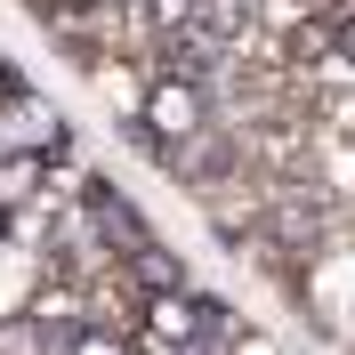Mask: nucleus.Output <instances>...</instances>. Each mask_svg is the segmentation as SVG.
I'll list each match as a JSON object with an SVG mask.
<instances>
[{"label":"nucleus","mask_w":355,"mask_h":355,"mask_svg":"<svg viewBox=\"0 0 355 355\" xmlns=\"http://www.w3.org/2000/svg\"><path fill=\"white\" fill-rule=\"evenodd\" d=\"M154 162L178 178V186H194V194H202V186H218V178L243 170V130H234L226 113H210V121H202V130H186L178 146H154Z\"/></svg>","instance_id":"obj_1"},{"label":"nucleus","mask_w":355,"mask_h":355,"mask_svg":"<svg viewBox=\"0 0 355 355\" xmlns=\"http://www.w3.org/2000/svg\"><path fill=\"white\" fill-rule=\"evenodd\" d=\"M57 355H137V339H121V331H97V323H81V331H73Z\"/></svg>","instance_id":"obj_7"},{"label":"nucleus","mask_w":355,"mask_h":355,"mask_svg":"<svg viewBox=\"0 0 355 355\" xmlns=\"http://www.w3.org/2000/svg\"><path fill=\"white\" fill-rule=\"evenodd\" d=\"M210 113H218V105H210V89H202V81H186V73H146V105H137L130 130L146 137V146H178V137L202 130Z\"/></svg>","instance_id":"obj_2"},{"label":"nucleus","mask_w":355,"mask_h":355,"mask_svg":"<svg viewBox=\"0 0 355 355\" xmlns=\"http://www.w3.org/2000/svg\"><path fill=\"white\" fill-rule=\"evenodd\" d=\"M218 355H283V347H275V339H266V331H250V323H243V331L226 339V347H218Z\"/></svg>","instance_id":"obj_8"},{"label":"nucleus","mask_w":355,"mask_h":355,"mask_svg":"<svg viewBox=\"0 0 355 355\" xmlns=\"http://www.w3.org/2000/svg\"><path fill=\"white\" fill-rule=\"evenodd\" d=\"M8 81H17V73H8V65H0V89H8Z\"/></svg>","instance_id":"obj_9"},{"label":"nucleus","mask_w":355,"mask_h":355,"mask_svg":"<svg viewBox=\"0 0 355 355\" xmlns=\"http://www.w3.org/2000/svg\"><path fill=\"white\" fill-rule=\"evenodd\" d=\"M113 266H121V283H130V291H178V283H194V275L178 266V250H162L154 234L130 243V250H113Z\"/></svg>","instance_id":"obj_5"},{"label":"nucleus","mask_w":355,"mask_h":355,"mask_svg":"<svg viewBox=\"0 0 355 355\" xmlns=\"http://www.w3.org/2000/svg\"><path fill=\"white\" fill-rule=\"evenodd\" d=\"M57 146H65V113L41 89L8 81L0 89V154H57Z\"/></svg>","instance_id":"obj_3"},{"label":"nucleus","mask_w":355,"mask_h":355,"mask_svg":"<svg viewBox=\"0 0 355 355\" xmlns=\"http://www.w3.org/2000/svg\"><path fill=\"white\" fill-rule=\"evenodd\" d=\"M41 194V154H0V210H24Z\"/></svg>","instance_id":"obj_6"},{"label":"nucleus","mask_w":355,"mask_h":355,"mask_svg":"<svg viewBox=\"0 0 355 355\" xmlns=\"http://www.w3.org/2000/svg\"><path fill=\"white\" fill-rule=\"evenodd\" d=\"M299 178H307L331 210L355 202V137H347V130H315V137H307V170H299Z\"/></svg>","instance_id":"obj_4"}]
</instances>
